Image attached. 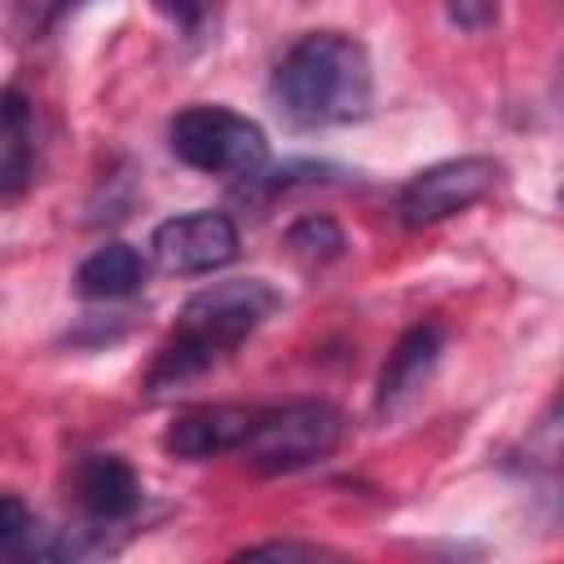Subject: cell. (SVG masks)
I'll return each mask as SVG.
<instances>
[{
    "label": "cell",
    "instance_id": "30bf717a",
    "mask_svg": "<svg viewBox=\"0 0 564 564\" xmlns=\"http://www.w3.org/2000/svg\"><path fill=\"white\" fill-rule=\"evenodd\" d=\"M145 273H150V264H145V256L137 247L106 242V247H97L75 269V291L84 300H123V295H132V291L145 286Z\"/></svg>",
    "mask_w": 564,
    "mask_h": 564
},
{
    "label": "cell",
    "instance_id": "9a60e30c",
    "mask_svg": "<svg viewBox=\"0 0 564 564\" xmlns=\"http://www.w3.org/2000/svg\"><path fill=\"white\" fill-rule=\"evenodd\" d=\"M26 128V97L13 88H0V141H18Z\"/></svg>",
    "mask_w": 564,
    "mask_h": 564
},
{
    "label": "cell",
    "instance_id": "52a82bcc",
    "mask_svg": "<svg viewBox=\"0 0 564 564\" xmlns=\"http://www.w3.org/2000/svg\"><path fill=\"white\" fill-rule=\"evenodd\" d=\"M441 348H445L441 322H419V326H410V330L397 339V348L388 352L383 370H379L375 410H379V414H397V410L432 379V370H436V361H441Z\"/></svg>",
    "mask_w": 564,
    "mask_h": 564
},
{
    "label": "cell",
    "instance_id": "ba28073f",
    "mask_svg": "<svg viewBox=\"0 0 564 564\" xmlns=\"http://www.w3.org/2000/svg\"><path fill=\"white\" fill-rule=\"evenodd\" d=\"M256 414L260 410H251V405H198L163 432V449L176 454V458H189V463L229 454L247 441Z\"/></svg>",
    "mask_w": 564,
    "mask_h": 564
},
{
    "label": "cell",
    "instance_id": "9c48e42d",
    "mask_svg": "<svg viewBox=\"0 0 564 564\" xmlns=\"http://www.w3.org/2000/svg\"><path fill=\"white\" fill-rule=\"evenodd\" d=\"M75 489H79V502L93 520H128L137 507H141V480L132 471L128 458L119 454H88L79 467H75Z\"/></svg>",
    "mask_w": 564,
    "mask_h": 564
},
{
    "label": "cell",
    "instance_id": "8fae6325",
    "mask_svg": "<svg viewBox=\"0 0 564 564\" xmlns=\"http://www.w3.org/2000/svg\"><path fill=\"white\" fill-rule=\"evenodd\" d=\"M286 247L295 260L304 264H326L335 256H344V229L330 220V216H300L291 229H286Z\"/></svg>",
    "mask_w": 564,
    "mask_h": 564
},
{
    "label": "cell",
    "instance_id": "7a4b0ae2",
    "mask_svg": "<svg viewBox=\"0 0 564 564\" xmlns=\"http://www.w3.org/2000/svg\"><path fill=\"white\" fill-rule=\"evenodd\" d=\"M282 304V295L264 282V278H229V282H212L198 295L185 300L172 339L159 348L145 388L159 397L167 388H181L198 375H207L220 357H229L273 308Z\"/></svg>",
    "mask_w": 564,
    "mask_h": 564
},
{
    "label": "cell",
    "instance_id": "2e32d148",
    "mask_svg": "<svg viewBox=\"0 0 564 564\" xmlns=\"http://www.w3.org/2000/svg\"><path fill=\"white\" fill-rule=\"evenodd\" d=\"M79 0H26L22 9H26V18H31V35H40V31H53L70 9H75Z\"/></svg>",
    "mask_w": 564,
    "mask_h": 564
},
{
    "label": "cell",
    "instance_id": "4fadbf2b",
    "mask_svg": "<svg viewBox=\"0 0 564 564\" xmlns=\"http://www.w3.org/2000/svg\"><path fill=\"white\" fill-rule=\"evenodd\" d=\"M449 22L463 31H485L498 18V0H445Z\"/></svg>",
    "mask_w": 564,
    "mask_h": 564
},
{
    "label": "cell",
    "instance_id": "ac0fdd59",
    "mask_svg": "<svg viewBox=\"0 0 564 564\" xmlns=\"http://www.w3.org/2000/svg\"><path fill=\"white\" fill-rule=\"evenodd\" d=\"M22 181H26V159H22L18 150H4V154H0V203H4Z\"/></svg>",
    "mask_w": 564,
    "mask_h": 564
},
{
    "label": "cell",
    "instance_id": "e0dca14e",
    "mask_svg": "<svg viewBox=\"0 0 564 564\" xmlns=\"http://www.w3.org/2000/svg\"><path fill=\"white\" fill-rule=\"evenodd\" d=\"M181 31H198L203 18H207V0H154Z\"/></svg>",
    "mask_w": 564,
    "mask_h": 564
},
{
    "label": "cell",
    "instance_id": "5bb4252c",
    "mask_svg": "<svg viewBox=\"0 0 564 564\" xmlns=\"http://www.w3.org/2000/svg\"><path fill=\"white\" fill-rule=\"evenodd\" d=\"M242 560H317L330 555L326 546H308V542H256L247 551H238Z\"/></svg>",
    "mask_w": 564,
    "mask_h": 564
},
{
    "label": "cell",
    "instance_id": "277c9868",
    "mask_svg": "<svg viewBox=\"0 0 564 564\" xmlns=\"http://www.w3.org/2000/svg\"><path fill=\"white\" fill-rule=\"evenodd\" d=\"M172 154L207 176H256L269 163L264 128L229 106H189L167 123Z\"/></svg>",
    "mask_w": 564,
    "mask_h": 564
},
{
    "label": "cell",
    "instance_id": "7c38bea8",
    "mask_svg": "<svg viewBox=\"0 0 564 564\" xmlns=\"http://www.w3.org/2000/svg\"><path fill=\"white\" fill-rule=\"evenodd\" d=\"M0 551H9V555H48L44 529L18 494H0Z\"/></svg>",
    "mask_w": 564,
    "mask_h": 564
},
{
    "label": "cell",
    "instance_id": "8992f818",
    "mask_svg": "<svg viewBox=\"0 0 564 564\" xmlns=\"http://www.w3.org/2000/svg\"><path fill=\"white\" fill-rule=\"evenodd\" d=\"M150 251L163 273H212L238 256V225L225 212H185L154 229Z\"/></svg>",
    "mask_w": 564,
    "mask_h": 564
},
{
    "label": "cell",
    "instance_id": "3957f363",
    "mask_svg": "<svg viewBox=\"0 0 564 564\" xmlns=\"http://www.w3.org/2000/svg\"><path fill=\"white\" fill-rule=\"evenodd\" d=\"M339 441H344V414L330 401H291L278 410H260L238 454L264 476H286L330 458Z\"/></svg>",
    "mask_w": 564,
    "mask_h": 564
},
{
    "label": "cell",
    "instance_id": "6da1fadb",
    "mask_svg": "<svg viewBox=\"0 0 564 564\" xmlns=\"http://www.w3.org/2000/svg\"><path fill=\"white\" fill-rule=\"evenodd\" d=\"M273 97L300 128L366 119L375 101V66L366 44L344 31L300 35L273 70Z\"/></svg>",
    "mask_w": 564,
    "mask_h": 564
},
{
    "label": "cell",
    "instance_id": "5b68a950",
    "mask_svg": "<svg viewBox=\"0 0 564 564\" xmlns=\"http://www.w3.org/2000/svg\"><path fill=\"white\" fill-rule=\"evenodd\" d=\"M502 176V163L489 154H458V159H441L423 172H414L401 194H397V220L405 229H427L441 225L467 207H476Z\"/></svg>",
    "mask_w": 564,
    "mask_h": 564
}]
</instances>
